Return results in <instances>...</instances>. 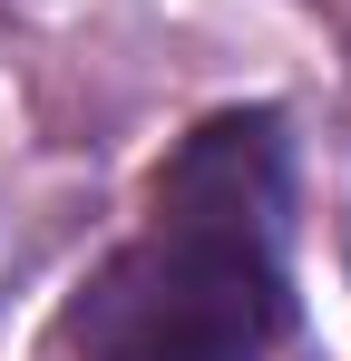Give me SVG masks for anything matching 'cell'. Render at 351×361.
<instances>
[{"mask_svg": "<svg viewBox=\"0 0 351 361\" xmlns=\"http://www.w3.org/2000/svg\"><path fill=\"white\" fill-rule=\"evenodd\" d=\"M292 147L273 108L205 118L156 166L147 235L78 293V361H264L292 322L283 293Z\"/></svg>", "mask_w": 351, "mask_h": 361, "instance_id": "cell-1", "label": "cell"}]
</instances>
